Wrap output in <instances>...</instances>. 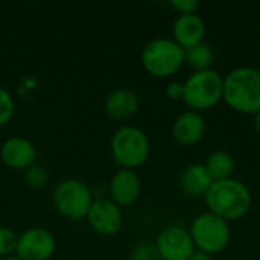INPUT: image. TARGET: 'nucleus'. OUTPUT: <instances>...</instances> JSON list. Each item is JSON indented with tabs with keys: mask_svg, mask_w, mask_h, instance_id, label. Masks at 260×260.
Masks as SVG:
<instances>
[{
	"mask_svg": "<svg viewBox=\"0 0 260 260\" xmlns=\"http://www.w3.org/2000/svg\"><path fill=\"white\" fill-rule=\"evenodd\" d=\"M222 101L236 113L257 114L260 111V70L254 67H236L224 78Z\"/></svg>",
	"mask_w": 260,
	"mask_h": 260,
	"instance_id": "obj_1",
	"label": "nucleus"
},
{
	"mask_svg": "<svg viewBox=\"0 0 260 260\" xmlns=\"http://www.w3.org/2000/svg\"><path fill=\"white\" fill-rule=\"evenodd\" d=\"M204 200L209 212L227 222L242 219L253 204L250 189L235 178L213 181Z\"/></svg>",
	"mask_w": 260,
	"mask_h": 260,
	"instance_id": "obj_2",
	"label": "nucleus"
},
{
	"mask_svg": "<svg viewBox=\"0 0 260 260\" xmlns=\"http://www.w3.org/2000/svg\"><path fill=\"white\" fill-rule=\"evenodd\" d=\"M143 70L158 79L172 78L184 66V49L172 38L158 37L145 44L140 53Z\"/></svg>",
	"mask_w": 260,
	"mask_h": 260,
	"instance_id": "obj_3",
	"label": "nucleus"
},
{
	"mask_svg": "<svg viewBox=\"0 0 260 260\" xmlns=\"http://www.w3.org/2000/svg\"><path fill=\"white\" fill-rule=\"evenodd\" d=\"M110 152L120 169H137L143 166L151 154V142L146 133L134 125L116 129L110 140Z\"/></svg>",
	"mask_w": 260,
	"mask_h": 260,
	"instance_id": "obj_4",
	"label": "nucleus"
},
{
	"mask_svg": "<svg viewBox=\"0 0 260 260\" xmlns=\"http://www.w3.org/2000/svg\"><path fill=\"white\" fill-rule=\"evenodd\" d=\"M183 85V102L192 111L203 113L212 110L222 101L224 76L213 69L193 72Z\"/></svg>",
	"mask_w": 260,
	"mask_h": 260,
	"instance_id": "obj_5",
	"label": "nucleus"
},
{
	"mask_svg": "<svg viewBox=\"0 0 260 260\" xmlns=\"http://www.w3.org/2000/svg\"><path fill=\"white\" fill-rule=\"evenodd\" d=\"M52 201L56 212L73 222L84 221L94 201L91 187L79 178H64L52 193Z\"/></svg>",
	"mask_w": 260,
	"mask_h": 260,
	"instance_id": "obj_6",
	"label": "nucleus"
},
{
	"mask_svg": "<svg viewBox=\"0 0 260 260\" xmlns=\"http://www.w3.org/2000/svg\"><path fill=\"white\" fill-rule=\"evenodd\" d=\"M189 233L195 250L210 256L224 251L232 239L230 224L210 212L198 215L192 221Z\"/></svg>",
	"mask_w": 260,
	"mask_h": 260,
	"instance_id": "obj_7",
	"label": "nucleus"
},
{
	"mask_svg": "<svg viewBox=\"0 0 260 260\" xmlns=\"http://www.w3.org/2000/svg\"><path fill=\"white\" fill-rule=\"evenodd\" d=\"M55 251L56 239L44 227H32L18 235L15 257L20 260H50Z\"/></svg>",
	"mask_w": 260,
	"mask_h": 260,
	"instance_id": "obj_8",
	"label": "nucleus"
},
{
	"mask_svg": "<svg viewBox=\"0 0 260 260\" xmlns=\"http://www.w3.org/2000/svg\"><path fill=\"white\" fill-rule=\"evenodd\" d=\"M85 221L96 235L111 238L123 227V212L110 198H98L93 201Z\"/></svg>",
	"mask_w": 260,
	"mask_h": 260,
	"instance_id": "obj_9",
	"label": "nucleus"
},
{
	"mask_svg": "<svg viewBox=\"0 0 260 260\" xmlns=\"http://www.w3.org/2000/svg\"><path fill=\"white\" fill-rule=\"evenodd\" d=\"M154 245L161 260H189L195 253V245L189 230L180 225L163 229Z\"/></svg>",
	"mask_w": 260,
	"mask_h": 260,
	"instance_id": "obj_10",
	"label": "nucleus"
},
{
	"mask_svg": "<svg viewBox=\"0 0 260 260\" xmlns=\"http://www.w3.org/2000/svg\"><path fill=\"white\" fill-rule=\"evenodd\" d=\"M37 155L35 145L23 136L8 137L0 146V160L14 171H24L37 163Z\"/></svg>",
	"mask_w": 260,
	"mask_h": 260,
	"instance_id": "obj_11",
	"label": "nucleus"
},
{
	"mask_svg": "<svg viewBox=\"0 0 260 260\" xmlns=\"http://www.w3.org/2000/svg\"><path fill=\"white\" fill-rule=\"evenodd\" d=\"M142 192V180L133 169H119L108 183V198L119 207L133 206Z\"/></svg>",
	"mask_w": 260,
	"mask_h": 260,
	"instance_id": "obj_12",
	"label": "nucleus"
},
{
	"mask_svg": "<svg viewBox=\"0 0 260 260\" xmlns=\"http://www.w3.org/2000/svg\"><path fill=\"white\" fill-rule=\"evenodd\" d=\"M206 134V120L201 113L187 110L177 116L172 123V137L174 140L186 148L195 146L203 140Z\"/></svg>",
	"mask_w": 260,
	"mask_h": 260,
	"instance_id": "obj_13",
	"label": "nucleus"
},
{
	"mask_svg": "<svg viewBox=\"0 0 260 260\" xmlns=\"http://www.w3.org/2000/svg\"><path fill=\"white\" fill-rule=\"evenodd\" d=\"M206 21L200 14L178 15L172 24V40L184 50L204 43Z\"/></svg>",
	"mask_w": 260,
	"mask_h": 260,
	"instance_id": "obj_14",
	"label": "nucleus"
},
{
	"mask_svg": "<svg viewBox=\"0 0 260 260\" xmlns=\"http://www.w3.org/2000/svg\"><path fill=\"white\" fill-rule=\"evenodd\" d=\"M140 107V99L136 91L129 88H116L113 90L104 102L105 114L117 122L133 117Z\"/></svg>",
	"mask_w": 260,
	"mask_h": 260,
	"instance_id": "obj_15",
	"label": "nucleus"
},
{
	"mask_svg": "<svg viewBox=\"0 0 260 260\" xmlns=\"http://www.w3.org/2000/svg\"><path fill=\"white\" fill-rule=\"evenodd\" d=\"M180 189L189 198H204L213 184L207 168L201 163L186 166L180 174Z\"/></svg>",
	"mask_w": 260,
	"mask_h": 260,
	"instance_id": "obj_16",
	"label": "nucleus"
},
{
	"mask_svg": "<svg viewBox=\"0 0 260 260\" xmlns=\"http://www.w3.org/2000/svg\"><path fill=\"white\" fill-rule=\"evenodd\" d=\"M204 166L207 168L213 181H222L233 177L236 169V161L233 155L225 151H213L207 157Z\"/></svg>",
	"mask_w": 260,
	"mask_h": 260,
	"instance_id": "obj_17",
	"label": "nucleus"
},
{
	"mask_svg": "<svg viewBox=\"0 0 260 260\" xmlns=\"http://www.w3.org/2000/svg\"><path fill=\"white\" fill-rule=\"evenodd\" d=\"M184 62L189 64L195 72L209 70V69H212L213 62H215V52L209 44L200 43V44L184 50Z\"/></svg>",
	"mask_w": 260,
	"mask_h": 260,
	"instance_id": "obj_18",
	"label": "nucleus"
},
{
	"mask_svg": "<svg viewBox=\"0 0 260 260\" xmlns=\"http://www.w3.org/2000/svg\"><path fill=\"white\" fill-rule=\"evenodd\" d=\"M23 178H24V183L29 187H32V189H44L49 184L50 174L46 169V166H43L40 163H34L32 166H29L27 169L23 171Z\"/></svg>",
	"mask_w": 260,
	"mask_h": 260,
	"instance_id": "obj_19",
	"label": "nucleus"
},
{
	"mask_svg": "<svg viewBox=\"0 0 260 260\" xmlns=\"http://www.w3.org/2000/svg\"><path fill=\"white\" fill-rule=\"evenodd\" d=\"M18 235L6 225H0V259L15 256Z\"/></svg>",
	"mask_w": 260,
	"mask_h": 260,
	"instance_id": "obj_20",
	"label": "nucleus"
},
{
	"mask_svg": "<svg viewBox=\"0 0 260 260\" xmlns=\"http://www.w3.org/2000/svg\"><path fill=\"white\" fill-rule=\"evenodd\" d=\"M14 113H15V101L12 94L6 88L0 87V128L11 122Z\"/></svg>",
	"mask_w": 260,
	"mask_h": 260,
	"instance_id": "obj_21",
	"label": "nucleus"
},
{
	"mask_svg": "<svg viewBox=\"0 0 260 260\" xmlns=\"http://www.w3.org/2000/svg\"><path fill=\"white\" fill-rule=\"evenodd\" d=\"M131 260H161L155 245L151 244H139L131 251Z\"/></svg>",
	"mask_w": 260,
	"mask_h": 260,
	"instance_id": "obj_22",
	"label": "nucleus"
},
{
	"mask_svg": "<svg viewBox=\"0 0 260 260\" xmlns=\"http://www.w3.org/2000/svg\"><path fill=\"white\" fill-rule=\"evenodd\" d=\"M169 5L178 12V15H190V14H198V9L201 3L198 0H172Z\"/></svg>",
	"mask_w": 260,
	"mask_h": 260,
	"instance_id": "obj_23",
	"label": "nucleus"
},
{
	"mask_svg": "<svg viewBox=\"0 0 260 260\" xmlns=\"http://www.w3.org/2000/svg\"><path fill=\"white\" fill-rule=\"evenodd\" d=\"M165 93L169 99L172 101H183V94H184V85L180 81H171L166 84Z\"/></svg>",
	"mask_w": 260,
	"mask_h": 260,
	"instance_id": "obj_24",
	"label": "nucleus"
},
{
	"mask_svg": "<svg viewBox=\"0 0 260 260\" xmlns=\"http://www.w3.org/2000/svg\"><path fill=\"white\" fill-rule=\"evenodd\" d=\"M189 260H212V256H210V254H206V253H203V251L195 250V253L189 257Z\"/></svg>",
	"mask_w": 260,
	"mask_h": 260,
	"instance_id": "obj_25",
	"label": "nucleus"
},
{
	"mask_svg": "<svg viewBox=\"0 0 260 260\" xmlns=\"http://www.w3.org/2000/svg\"><path fill=\"white\" fill-rule=\"evenodd\" d=\"M253 126H254L256 134L260 137V111L257 113V114H254V116H253Z\"/></svg>",
	"mask_w": 260,
	"mask_h": 260,
	"instance_id": "obj_26",
	"label": "nucleus"
},
{
	"mask_svg": "<svg viewBox=\"0 0 260 260\" xmlns=\"http://www.w3.org/2000/svg\"><path fill=\"white\" fill-rule=\"evenodd\" d=\"M0 260H20L18 257H15V256H12V257H6V259H0Z\"/></svg>",
	"mask_w": 260,
	"mask_h": 260,
	"instance_id": "obj_27",
	"label": "nucleus"
},
{
	"mask_svg": "<svg viewBox=\"0 0 260 260\" xmlns=\"http://www.w3.org/2000/svg\"><path fill=\"white\" fill-rule=\"evenodd\" d=\"M225 260H233V259H225Z\"/></svg>",
	"mask_w": 260,
	"mask_h": 260,
	"instance_id": "obj_28",
	"label": "nucleus"
},
{
	"mask_svg": "<svg viewBox=\"0 0 260 260\" xmlns=\"http://www.w3.org/2000/svg\"><path fill=\"white\" fill-rule=\"evenodd\" d=\"M259 70H260V69H259Z\"/></svg>",
	"mask_w": 260,
	"mask_h": 260,
	"instance_id": "obj_29",
	"label": "nucleus"
}]
</instances>
